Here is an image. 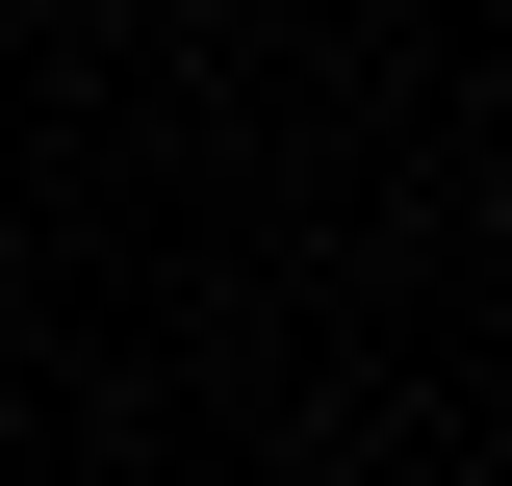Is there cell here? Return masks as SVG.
<instances>
[]
</instances>
